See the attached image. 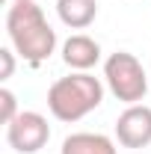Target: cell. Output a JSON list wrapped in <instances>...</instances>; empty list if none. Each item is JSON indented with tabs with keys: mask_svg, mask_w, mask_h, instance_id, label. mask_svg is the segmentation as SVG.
Wrapping results in <instances>:
<instances>
[{
	"mask_svg": "<svg viewBox=\"0 0 151 154\" xmlns=\"http://www.w3.org/2000/svg\"><path fill=\"white\" fill-rule=\"evenodd\" d=\"M116 139L122 148H145L151 145V107L131 104L116 119Z\"/></svg>",
	"mask_w": 151,
	"mask_h": 154,
	"instance_id": "5",
	"label": "cell"
},
{
	"mask_svg": "<svg viewBox=\"0 0 151 154\" xmlns=\"http://www.w3.org/2000/svg\"><path fill=\"white\" fill-rule=\"evenodd\" d=\"M0 62H3L0 80H9L12 71H15V51H12V48H0Z\"/></svg>",
	"mask_w": 151,
	"mask_h": 154,
	"instance_id": "10",
	"label": "cell"
},
{
	"mask_svg": "<svg viewBox=\"0 0 151 154\" xmlns=\"http://www.w3.org/2000/svg\"><path fill=\"white\" fill-rule=\"evenodd\" d=\"M62 62L71 71H89L101 62V45L86 33H74L62 42Z\"/></svg>",
	"mask_w": 151,
	"mask_h": 154,
	"instance_id": "6",
	"label": "cell"
},
{
	"mask_svg": "<svg viewBox=\"0 0 151 154\" xmlns=\"http://www.w3.org/2000/svg\"><path fill=\"white\" fill-rule=\"evenodd\" d=\"M104 83L122 104H142L148 92V74L142 68V62L128 54V51H116L104 59Z\"/></svg>",
	"mask_w": 151,
	"mask_h": 154,
	"instance_id": "3",
	"label": "cell"
},
{
	"mask_svg": "<svg viewBox=\"0 0 151 154\" xmlns=\"http://www.w3.org/2000/svg\"><path fill=\"white\" fill-rule=\"evenodd\" d=\"M57 15L71 30H86L98 18V3L95 0H57Z\"/></svg>",
	"mask_w": 151,
	"mask_h": 154,
	"instance_id": "8",
	"label": "cell"
},
{
	"mask_svg": "<svg viewBox=\"0 0 151 154\" xmlns=\"http://www.w3.org/2000/svg\"><path fill=\"white\" fill-rule=\"evenodd\" d=\"M18 113H21V110H18V98H15V92L3 86V89H0V122L9 125Z\"/></svg>",
	"mask_w": 151,
	"mask_h": 154,
	"instance_id": "9",
	"label": "cell"
},
{
	"mask_svg": "<svg viewBox=\"0 0 151 154\" xmlns=\"http://www.w3.org/2000/svg\"><path fill=\"white\" fill-rule=\"evenodd\" d=\"M51 139V125L42 113L33 110H21L9 125H6V142L9 148H15L18 154H36L48 145Z\"/></svg>",
	"mask_w": 151,
	"mask_h": 154,
	"instance_id": "4",
	"label": "cell"
},
{
	"mask_svg": "<svg viewBox=\"0 0 151 154\" xmlns=\"http://www.w3.org/2000/svg\"><path fill=\"white\" fill-rule=\"evenodd\" d=\"M104 86L95 74L89 71H71V74L59 77L48 89V110L57 122L74 125L80 119H86L104 104Z\"/></svg>",
	"mask_w": 151,
	"mask_h": 154,
	"instance_id": "2",
	"label": "cell"
},
{
	"mask_svg": "<svg viewBox=\"0 0 151 154\" xmlns=\"http://www.w3.org/2000/svg\"><path fill=\"white\" fill-rule=\"evenodd\" d=\"M6 36L12 51L33 68L57 51V30L48 24L36 0H12L6 9Z\"/></svg>",
	"mask_w": 151,
	"mask_h": 154,
	"instance_id": "1",
	"label": "cell"
},
{
	"mask_svg": "<svg viewBox=\"0 0 151 154\" xmlns=\"http://www.w3.org/2000/svg\"><path fill=\"white\" fill-rule=\"evenodd\" d=\"M59 154H119V148L107 134L80 131V134H68L62 139Z\"/></svg>",
	"mask_w": 151,
	"mask_h": 154,
	"instance_id": "7",
	"label": "cell"
}]
</instances>
